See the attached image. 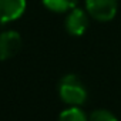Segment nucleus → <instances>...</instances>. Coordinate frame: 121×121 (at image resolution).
<instances>
[{"instance_id": "8", "label": "nucleus", "mask_w": 121, "mask_h": 121, "mask_svg": "<svg viewBox=\"0 0 121 121\" xmlns=\"http://www.w3.org/2000/svg\"><path fill=\"white\" fill-rule=\"evenodd\" d=\"M88 121H118V120H117V117L111 111L100 108V110H94L90 114Z\"/></svg>"}, {"instance_id": "1", "label": "nucleus", "mask_w": 121, "mask_h": 121, "mask_svg": "<svg viewBox=\"0 0 121 121\" xmlns=\"http://www.w3.org/2000/svg\"><path fill=\"white\" fill-rule=\"evenodd\" d=\"M58 94L60 98L70 107H78L87 100V88L76 74H67L60 80Z\"/></svg>"}, {"instance_id": "7", "label": "nucleus", "mask_w": 121, "mask_h": 121, "mask_svg": "<svg viewBox=\"0 0 121 121\" xmlns=\"http://www.w3.org/2000/svg\"><path fill=\"white\" fill-rule=\"evenodd\" d=\"M58 121H88L84 111L78 107H69L67 110L61 111L58 117Z\"/></svg>"}, {"instance_id": "6", "label": "nucleus", "mask_w": 121, "mask_h": 121, "mask_svg": "<svg viewBox=\"0 0 121 121\" xmlns=\"http://www.w3.org/2000/svg\"><path fill=\"white\" fill-rule=\"evenodd\" d=\"M46 9L54 12V13H64L70 12L77 6L78 0H41Z\"/></svg>"}, {"instance_id": "3", "label": "nucleus", "mask_w": 121, "mask_h": 121, "mask_svg": "<svg viewBox=\"0 0 121 121\" xmlns=\"http://www.w3.org/2000/svg\"><path fill=\"white\" fill-rule=\"evenodd\" d=\"M88 13L83 9L74 7L73 10H70V13L66 17V30L69 34L71 36H83L86 33V30L88 29Z\"/></svg>"}, {"instance_id": "2", "label": "nucleus", "mask_w": 121, "mask_h": 121, "mask_svg": "<svg viewBox=\"0 0 121 121\" xmlns=\"http://www.w3.org/2000/svg\"><path fill=\"white\" fill-rule=\"evenodd\" d=\"M86 10L97 22H110L117 13V0H86Z\"/></svg>"}, {"instance_id": "5", "label": "nucleus", "mask_w": 121, "mask_h": 121, "mask_svg": "<svg viewBox=\"0 0 121 121\" xmlns=\"http://www.w3.org/2000/svg\"><path fill=\"white\" fill-rule=\"evenodd\" d=\"M26 10V0H0V22L17 20Z\"/></svg>"}, {"instance_id": "4", "label": "nucleus", "mask_w": 121, "mask_h": 121, "mask_svg": "<svg viewBox=\"0 0 121 121\" xmlns=\"http://www.w3.org/2000/svg\"><path fill=\"white\" fill-rule=\"evenodd\" d=\"M22 47V37L17 31L9 30L0 34V60L14 57Z\"/></svg>"}]
</instances>
